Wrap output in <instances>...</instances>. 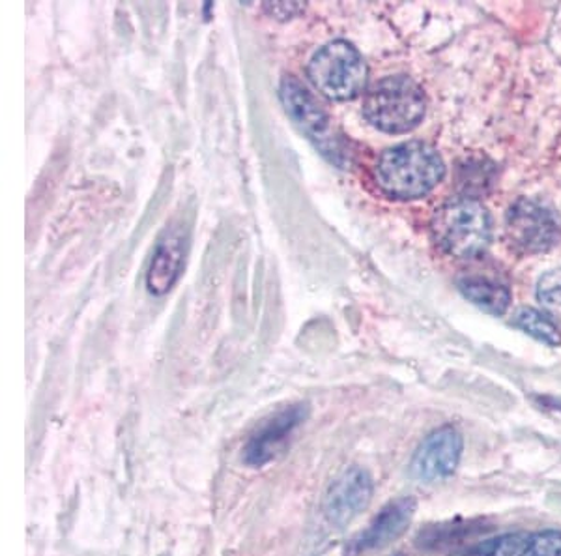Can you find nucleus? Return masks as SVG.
<instances>
[{
    "label": "nucleus",
    "instance_id": "obj_1",
    "mask_svg": "<svg viewBox=\"0 0 561 556\" xmlns=\"http://www.w3.org/2000/svg\"><path fill=\"white\" fill-rule=\"evenodd\" d=\"M375 174L389 197L420 198L440 184L446 166L436 148L423 141H409L388 148L380 156Z\"/></svg>",
    "mask_w": 561,
    "mask_h": 556
},
{
    "label": "nucleus",
    "instance_id": "obj_2",
    "mask_svg": "<svg viewBox=\"0 0 561 556\" xmlns=\"http://www.w3.org/2000/svg\"><path fill=\"white\" fill-rule=\"evenodd\" d=\"M431 232L436 246L447 256L472 259L491 243V216L473 198H455L434 212Z\"/></svg>",
    "mask_w": 561,
    "mask_h": 556
},
{
    "label": "nucleus",
    "instance_id": "obj_3",
    "mask_svg": "<svg viewBox=\"0 0 561 556\" xmlns=\"http://www.w3.org/2000/svg\"><path fill=\"white\" fill-rule=\"evenodd\" d=\"M427 110V100L414 79L407 76L386 77L370 87L364 102V115L375 128L388 134L414 129Z\"/></svg>",
    "mask_w": 561,
    "mask_h": 556
},
{
    "label": "nucleus",
    "instance_id": "obj_4",
    "mask_svg": "<svg viewBox=\"0 0 561 556\" xmlns=\"http://www.w3.org/2000/svg\"><path fill=\"white\" fill-rule=\"evenodd\" d=\"M307 73L319 92L337 102L359 97L367 83L364 57L345 39L330 42L314 53Z\"/></svg>",
    "mask_w": 561,
    "mask_h": 556
},
{
    "label": "nucleus",
    "instance_id": "obj_5",
    "mask_svg": "<svg viewBox=\"0 0 561 556\" xmlns=\"http://www.w3.org/2000/svg\"><path fill=\"white\" fill-rule=\"evenodd\" d=\"M279 94L288 115L306 132L320 152L333 163L345 166L348 161L345 141L333 128L332 118L322 110V105L309 94V90L304 89L293 77H285Z\"/></svg>",
    "mask_w": 561,
    "mask_h": 556
},
{
    "label": "nucleus",
    "instance_id": "obj_6",
    "mask_svg": "<svg viewBox=\"0 0 561 556\" xmlns=\"http://www.w3.org/2000/svg\"><path fill=\"white\" fill-rule=\"evenodd\" d=\"M505 232L515 250L531 256L552 250L560 240L561 227L550 208L531 198H518L507 212Z\"/></svg>",
    "mask_w": 561,
    "mask_h": 556
},
{
    "label": "nucleus",
    "instance_id": "obj_7",
    "mask_svg": "<svg viewBox=\"0 0 561 556\" xmlns=\"http://www.w3.org/2000/svg\"><path fill=\"white\" fill-rule=\"evenodd\" d=\"M462 435L451 425L434 431L423 441L410 463V473L415 480L438 481L449 478L459 467L462 455Z\"/></svg>",
    "mask_w": 561,
    "mask_h": 556
},
{
    "label": "nucleus",
    "instance_id": "obj_8",
    "mask_svg": "<svg viewBox=\"0 0 561 556\" xmlns=\"http://www.w3.org/2000/svg\"><path fill=\"white\" fill-rule=\"evenodd\" d=\"M373 499V478L364 468L352 467L339 476L324 497V515L333 526L343 529L345 524L364 512Z\"/></svg>",
    "mask_w": 561,
    "mask_h": 556
},
{
    "label": "nucleus",
    "instance_id": "obj_9",
    "mask_svg": "<svg viewBox=\"0 0 561 556\" xmlns=\"http://www.w3.org/2000/svg\"><path fill=\"white\" fill-rule=\"evenodd\" d=\"M306 420V407L294 405L283 409L277 415L270 416L266 422H262L255 433L251 435L243 447V461L251 467H262L287 446L288 439L296 428Z\"/></svg>",
    "mask_w": 561,
    "mask_h": 556
},
{
    "label": "nucleus",
    "instance_id": "obj_10",
    "mask_svg": "<svg viewBox=\"0 0 561 556\" xmlns=\"http://www.w3.org/2000/svg\"><path fill=\"white\" fill-rule=\"evenodd\" d=\"M415 508L417 504L412 497L391 500L378 512L377 518L370 521L369 526L352 540L351 545L346 547V555L359 556L369 551L388 547L407 532L414 519Z\"/></svg>",
    "mask_w": 561,
    "mask_h": 556
},
{
    "label": "nucleus",
    "instance_id": "obj_11",
    "mask_svg": "<svg viewBox=\"0 0 561 556\" xmlns=\"http://www.w3.org/2000/svg\"><path fill=\"white\" fill-rule=\"evenodd\" d=\"M185 240L179 230L169 232L161 240L158 250L153 253L152 264L148 270L147 285L153 295H165L173 287L184 266Z\"/></svg>",
    "mask_w": 561,
    "mask_h": 556
},
{
    "label": "nucleus",
    "instance_id": "obj_12",
    "mask_svg": "<svg viewBox=\"0 0 561 556\" xmlns=\"http://www.w3.org/2000/svg\"><path fill=\"white\" fill-rule=\"evenodd\" d=\"M459 288L468 300L486 314L504 315L510 307V291L486 277H462L459 280Z\"/></svg>",
    "mask_w": 561,
    "mask_h": 556
},
{
    "label": "nucleus",
    "instance_id": "obj_13",
    "mask_svg": "<svg viewBox=\"0 0 561 556\" xmlns=\"http://www.w3.org/2000/svg\"><path fill=\"white\" fill-rule=\"evenodd\" d=\"M513 325L547 345L556 347L561 343L560 330L556 327L554 320L534 307H520L517 314L513 315Z\"/></svg>",
    "mask_w": 561,
    "mask_h": 556
},
{
    "label": "nucleus",
    "instance_id": "obj_14",
    "mask_svg": "<svg viewBox=\"0 0 561 556\" xmlns=\"http://www.w3.org/2000/svg\"><path fill=\"white\" fill-rule=\"evenodd\" d=\"M524 545H528V537L524 534H505L473 547L465 556H517L523 553Z\"/></svg>",
    "mask_w": 561,
    "mask_h": 556
},
{
    "label": "nucleus",
    "instance_id": "obj_15",
    "mask_svg": "<svg viewBox=\"0 0 561 556\" xmlns=\"http://www.w3.org/2000/svg\"><path fill=\"white\" fill-rule=\"evenodd\" d=\"M537 298L550 314L561 317V269L542 275L537 285Z\"/></svg>",
    "mask_w": 561,
    "mask_h": 556
},
{
    "label": "nucleus",
    "instance_id": "obj_16",
    "mask_svg": "<svg viewBox=\"0 0 561 556\" xmlns=\"http://www.w3.org/2000/svg\"><path fill=\"white\" fill-rule=\"evenodd\" d=\"M518 556H561V532L547 531L537 534Z\"/></svg>",
    "mask_w": 561,
    "mask_h": 556
},
{
    "label": "nucleus",
    "instance_id": "obj_17",
    "mask_svg": "<svg viewBox=\"0 0 561 556\" xmlns=\"http://www.w3.org/2000/svg\"><path fill=\"white\" fill-rule=\"evenodd\" d=\"M266 10L279 20H287V18H293L294 13L300 12L301 7L300 4H294V2H290V4L277 2V4H266Z\"/></svg>",
    "mask_w": 561,
    "mask_h": 556
}]
</instances>
